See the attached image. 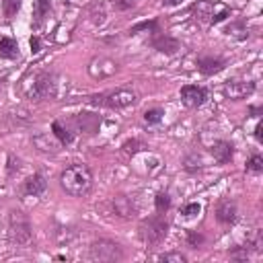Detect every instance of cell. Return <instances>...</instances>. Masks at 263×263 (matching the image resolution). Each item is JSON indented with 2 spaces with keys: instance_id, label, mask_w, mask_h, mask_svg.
<instances>
[{
  "instance_id": "6da1fadb",
  "label": "cell",
  "mask_w": 263,
  "mask_h": 263,
  "mask_svg": "<svg viewBox=\"0 0 263 263\" xmlns=\"http://www.w3.org/2000/svg\"><path fill=\"white\" fill-rule=\"evenodd\" d=\"M60 185L68 195H74V197L86 195L92 187V173L86 164H72L62 171Z\"/></svg>"
},
{
  "instance_id": "7a4b0ae2",
  "label": "cell",
  "mask_w": 263,
  "mask_h": 263,
  "mask_svg": "<svg viewBox=\"0 0 263 263\" xmlns=\"http://www.w3.org/2000/svg\"><path fill=\"white\" fill-rule=\"evenodd\" d=\"M138 234L142 238V242L146 247H156L160 245L166 234H168V224L162 216H150V218H144L138 226Z\"/></svg>"
},
{
  "instance_id": "3957f363",
  "label": "cell",
  "mask_w": 263,
  "mask_h": 263,
  "mask_svg": "<svg viewBox=\"0 0 263 263\" xmlns=\"http://www.w3.org/2000/svg\"><path fill=\"white\" fill-rule=\"evenodd\" d=\"M31 222L21 210H12L8 216V238L16 247H25L31 242Z\"/></svg>"
},
{
  "instance_id": "277c9868",
  "label": "cell",
  "mask_w": 263,
  "mask_h": 263,
  "mask_svg": "<svg viewBox=\"0 0 263 263\" xmlns=\"http://www.w3.org/2000/svg\"><path fill=\"white\" fill-rule=\"evenodd\" d=\"M90 103H101V105H107L111 109H123V107H129L132 103H136V92L132 88H117L109 95L90 97Z\"/></svg>"
},
{
  "instance_id": "5b68a950",
  "label": "cell",
  "mask_w": 263,
  "mask_h": 263,
  "mask_svg": "<svg viewBox=\"0 0 263 263\" xmlns=\"http://www.w3.org/2000/svg\"><path fill=\"white\" fill-rule=\"evenodd\" d=\"M90 261H117L121 259V249L113 240H95L88 249Z\"/></svg>"
},
{
  "instance_id": "8992f818",
  "label": "cell",
  "mask_w": 263,
  "mask_h": 263,
  "mask_svg": "<svg viewBox=\"0 0 263 263\" xmlns=\"http://www.w3.org/2000/svg\"><path fill=\"white\" fill-rule=\"evenodd\" d=\"M55 78H53V74H49V72H41V74H37L35 76V80H33V86L27 90V97L29 99H45V97H51L53 95V90H55V82H53Z\"/></svg>"
},
{
  "instance_id": "52a82bcc",
  "label": "cell",
  "mask_w": 263,
  "mask_h": 263,
  "mask_svg": "<svg viewBox=\"0 0 263 263\" xmlns=\"http://www.w3.org/2000/svg\"><path fill=\"white\" fill-rule=\"evenodd\" d=\"M255 92V82L253 80H247V78H232L224 84V95L232 101H240V99H247L249 95Z\"/></svg>"
},
{
  "instance_id": "ba28073f",
  "label": "cell",
  "mask_w": 263,
  "mask_h": 263,
  "mask_svg": "<svg viewBox=\"0 0 263 263\" xmlns=\"http://www.w3.org/2000/svg\"><path fill=\"white\" fill-rule=\"evenodd\" d=\"M181 101L187 107H201L208 101V90L197 84H185L181 88Z\"/></svg>"
},
{
  "instance_id": "9c48e42d",
  "label": "cell",
  "mask_w": 263,
  "mask_h": 263,
  "mask_svg": "<svg viewBox=\"0 0 263 263\" xmlns=\"http://www.w3.org/2000/svg\"><path fill=\"white\" fill-rule=\"evenodd\" d=\"M236 203L230 199V197H224V199H220L218 201V205H216V218H218V222L220 224H232L234 220H236Z\"/></svg>"
},
{
  "instance_id": "30bf717a",
  "label": "cell",
  "mask_w": 263,
  "mask_h": 263,
  "mask_svg": "<svg viewBox=\"0 0 263 263\" xmlns=\"http://www.w3.org/2000/svg\"><path fill=\"white\" fill-rule=\"evenodd\" d=\"M226 68V60L222 58H214V55H205V58H199L197 60V70L205 76H212V74H218Z\"/></svg>"
},
{
  "instance_id": "8fae6325",
  "label": "cell",
  "mask_w": 263,
  "mask_h": 263,
  "mask_svg": "<svg viewBox=\"0 0 263 263\" xmlns=\"http://www.w3.org/2000/svg\"><path fill=\"white\" fill-rule=\"evenodd\" d=\"M45 189H47V181L41 173H33L31 177H27V181H25V193L27 195L39 197L45 193Z\"/></svg>"
},
{
  "instance_id": "7c38bea8",
  "label": "cell",
  "mask_w": 263,
  "mask_h": 263,
  "mask_svg": "<svg viewBox=\"0 0 263 263\" xmlns=\"http://www.w3.org/2000/svg\"><path fill=\"white\" fill-rule=\"evenodd\" d=\"M152 47L162 51V53H175L179 49V41L175 37H168V35H156L152 39Z\"/></svg>"
},
{
  "instance_id": "4fadbf2b",
  "label": "cell",
  "mask_w": 263,
  "mask_h": 263,
  "mask_svg": "<svg viewBox=\"0 0 263 263\" xmlns=\"http://www.w3.org/2000/svg\"><path fill=\"white\" fill-rule=\"evenodd\" d=\"M212 154H214V158H216L220 164H226V162L232 158V144L226 142V140H220V142H216V144L212 146Z\"/></svg>"
},
{
  "instance_id": "5bb4252c",
  "label": "cell",
  "mask_w": 263,
  "mask_h": 263,
  "mask_svg": "<svg viewBox=\"0 0 263 263\" xmlns=\"http://www.w3.org/2000/svg\"><path fill=\"white\" fill-rule=\"evenodd\" d=\"M0 58H6V60L18 58V43L12 37H2L0 39Z\"/></svg>"
},
{
  "instance_id": "9a60e30c",
  "label": "cell",
  "mask_w": 263,
  "mask_h": 263,
  "mask_svg": "<svg viewBox=\"0 0 263 263\" xmlns=\"http://www.w3.org/2000/svg\"><path fill=\"white\" fill-rule=\"evenodd\" d=\"M49 8H51L49 0H35V4H33V27H39L45 21V16L49 14Z\"/></svg>"
},
{
  "instance_id": "2e32d148",
  "label": "cell",
  "mask_w": 263,
  "mask_h": 263,
  "mask_svg": "<svg viewBox=\"0 0 263 263\" xmlns=\"http://www.w3.org/2000/svg\"><path fill=\"white\" fill-rule=\"evenodd\" d=\"M214 8H216V4H212L210 0H197L193 6H191V10L199 16V18H210L212 21V16H214Z\"/></svg>"
},
{
  "instance_id": "e0dca14e",
  "label": "cell",
  "mask_w": 263,
  "mask_h": 263,
  "mask_svg": "<svg viewBox=\"0 0 263 263\" xmlns=\"http://www.w3.org/2000/svg\"><path fill=\"white\" fill-rule=\"evenodd\" d=\"M51 132H53V136L60 140V144H72V140H74L72 134H70L60 121H53V123H51Z\"/></svg>"
},
{
  "instance_id": "ac0fdd59",
  "label": "cell",
  "mask_w": 263,
  "mask_h": 263,
  "mask_svg": "<svg viewBox=\"0 0 263 263\" xmlns=\"http://www.w3.org/2000/svg\"><path fill=\"white\" fill-rule=\"evenodd\" d=\"M111 203H113V208H115V212H117L119 216H123V218H125V216H129V214L134 212V208H132V205L127 203V197H123V195H119V197H115V199H113Z\"/></svg>"
},
{
  "instance_id": "d6986e66",
  "label": "cell",
  "mask_w": 263,
  "mask_h": 263,
  "mask_svg": "<svg viewBox=\"0 0 263 263\" xmlns=\"http://www.w3.org/2000/svg\"><path fill=\"white\" fill-rule=\"evenodd\" d=\"M21 2L23 0H2V12L6 18H12L18 10H21Z\"/></svg>"
},
{
  "instance_id": "ffe728a7",
  "label": "cell",
  "mask_w": 263,
  "mask_h": 263,
  "mask_svg": "<svg viewBox=\"0 0 263 263\" xmlns=\"http://www.w3.org/2000/svg\"><path fill=\"white\" fill-rule=\"evenodd\" d=\"M154 205H156V212H166L168 208H171V197H168V193H158L156 197H154Z\"/></svg>"
},
{
  "instance_id": "44dd1931",
  "label": "cell",
  "mask_w": 263,
  "mask_h": 263,
  "mask_svg": "<svg viewBox=\"0 0 263 263\" xmlns=\"http://www.w3.org/2000/svg\"><path fill=\"white\" fill-rule=\"evenodd\" d=\"M156 261H164V263H185V255L181 253H162L156 257Z\"/></svg>"
},
{
  "instance_id": "7402d4cb",
  "label": "cell",
  "mask_w": 263,
  "mask_h": 263,
  "mask_svg": "<svg viewBox=\"0 0 263 263\" xmlns=\"http://www.w3.org/2000/svg\"><path fill=\"white\" fill-rule=\"evenodd\" d=\"M247 171L249 173H261L263 171V158L259 154H253L249 158V162H247Z\"/></svg>"
},
{
  "instance_id": "603a6c76",
  "label": "cell",
  "mask_w": 263,
  "mask_h": 263,
  "mask_svg": "<svg viewBox=\"0 0 263 263\" xmlns=\"http://www.w3.org/2000/svg\"><path fill=\"white\" fill-rule=\"evenodd\" d=\"M162 115H164L162 109H148V111L144 113V121H146V123H158V121L162 119Z\"/></svg>"
},
{
  "instance_id": "cb8c5ba5",
  "label": "cell",
  "mask_w": 263,
  "mask_h": 263,
  "mask_svg": "<svg viewBox=\"0 0 263 263\" xmlns=\"http://www.w3.org/2000/svg\"><path fill=\"white\" fill-rule=\"evenodd\" d=\"M144 29H152L154 33H156V21H142V23H138V25H134L127 33L129 35H136L138 31H144Z\"/></svg>"
},
{
  "instance_id": "d4e9b609",
  "label": "cell",
  "mask_w": 263,
  "mask_h": 263,
  "mask_svg": "<svg viewBox=\"0 0 263 263\" xmlns=\"http://www.w3.org/2000/svg\"><path fill=\"white\" fill-rule=\"evenodd\" d=\"M199 203H187L185 208H183V216H187V218H191V216H195V214H199Z\"/></svg>"
},
{
  "instance_id": "484cf974",
  "label": "cell",
  "mask_w": 263,
  "mask_h": 263,
  "mask_svg": "<svg viewBox=\"0 0 263 263\" xmlns=\"http://www.w3.org/2000/svg\"><path fill=\"white\" fill-rule=\"evenodd\" d=\"M113 4H115L119 10H127V8H132V6L136 4V0H113Z\"/></svg>"
},
{
  "instance_id": "4316f807",
  "label": "cell",
  "mask_w": 263,
  "mask_h": 263,
  "mask_svg": "<svg viewBox=\"0 0 263 263\" xmlns=\"http://www.w3.org/2000/svg\"><path fill=\"white\" fill-rule=\"evenodd\" d=\"M138 146H140V142H138V140H134V142H125V144H123V148H125L127 152H138V150H140Z\"/></svg>"
},
{
  "instance_id": "83f0119b",
  "label": "cell",
  "mask_w": 263,
  "mask_h": 263,
  "mask_svg": "<svg viewBox=\"0 0 263 263\" xmlns=\"http://www.w3.org/2000/svg\"><path fill=\"white\" fill-rule=\"evenodd\" d=\"M189 242H191V247H195V249H197V245L201 242V236H199V234H193V232H189Z\"/></svg>"
},
{
  "instance_id": "f1b7e54d",
  "label": "cell",
  "mask_w": 263,
  "mask_h": 263,
  "mask_svg": "<svg viewBox=\"0 0 263 263\" xmlns=\"http://www.w3.org/2000/svg\"><path fill=\"white\" fill-rule=\"evenodd\" d=\"M39 47H41L39 37H31V51H39Z\"/></svg>"
},
{
  "instance_id": "f546056e",
  "label": "cell",
  "mask_w": 263,
  "mask_h": 263,
  "mask_svg": "<svg viewBox=\"0 0 263 263\" xmlns=\"http://www.w3.org/2000/svg\"><path fill=\"white\" fill-rule=\"evenodd\" d=\"M261 132H263V125H261V121H259V123H257V127H255V138H257V142H261V140H263V134H261Z\"/></svg>"
},
{
  "instance_id": "4dcf8cb0",
  "label": "cell",
  "mask_w": 263,
  "mask_h": 263,
  "mask_svg": "<svg viewBox=\"0 0 263 263\" xmlns=\"http://www.w3.org/2000/svg\"><path fill=\"white\" fill-rule=\"evenodd\" d=\"M162 2H164L166 6H175V4H179L181 0H162Z\"/></svg>"
},
{
  "instance_id": "1f68e13d",
  "label": "cell",
  "mask_w": 263,
  "mask_h": 263,
  "mask_svg": "<svg viewBox=\"0 0 263 263\" xmlns=\"http://www.w3.org/2000/svg\"><path fill=\"white\" fill-rule=\"evenodd\" d=\"M251 113H253L255 117H259V113H261V109H259V107H251Z\"/></svg>"
}]
</instances>
